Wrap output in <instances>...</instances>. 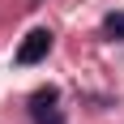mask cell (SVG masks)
I'll list each match as a JSON object with an SVG mask.
<instances>
[{
  "mask_svg": "<svg viewBox=\"0 0 124 124\" xmlns=\"http://www.w3.org/2000/svg\"><path fill=\"white\" fill-rule=\"evenodd\" d=\"M47 51H51V30H30L17 47V64H39L47 60Z\"/></svg>",
  "mask_w": 124,
  "mask_h": 124,
  "instance_id": "1",
  "label": "cell"
},
{
  "mask_svg": "<svg viewBox=\"0 0 124 124\" xmlns=\"http://www.w3.org/2000/svg\"><path fill=\"white\" fill-rule=\"evenodd\" d=\"M103 34L107 39H124V13H107L103 17Z\"/></svg>",
  "mask_w": 124,
  "mask_h": 124,
  "instance_id": "3",
  "label": "cell"
},
{
  "mask_svg": "<svg viewBox=\"0 0 124 124\" xmlns=\"http://www.w3.org/2000/svg\"><path fill=\"white\" fill-rule=\"evenodd\" d=\"M51 103H56V90H39L34 99H30V120L34 124H64V116L56 111V107H51Z\"/></svg>",
  "mask_w": 124,
  "mask_h": 124,
  "instance_id": "2",
  "label": "cell"
}]
</instances>
